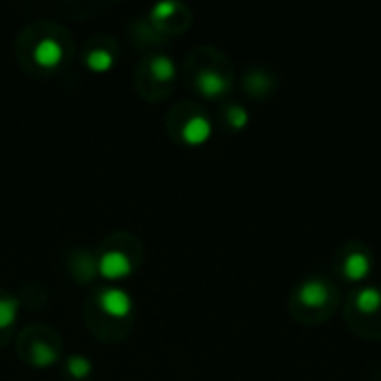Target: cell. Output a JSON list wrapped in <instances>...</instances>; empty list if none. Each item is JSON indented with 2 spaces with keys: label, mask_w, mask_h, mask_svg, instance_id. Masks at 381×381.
Segmentation results:
<instances>
[{
  "label": "cell",
  "mask_w": 381,
  "mask_h": 381,
  "mask_svg": "<svg viewBox=\"0 0 381 381\" xmlns=\"http://www.w3.org/2000/svg\"><path fill=\"white\" fill-rule=\"evenodd\" d=\"M339 304V286L330 277L323 274H310L301 279L290 295L292 317L301 323H321L328 317L334 315Z\"/></svg>",
  "instance_id": "obj_1"
},
{
  "label": "cell",
  "mask_w": 381,
  "mask_h": 381,
  "mask_svg": "<svg viewBox=\"0 0 381 381\" xmlns=\"http://www.w3.org/2000/svg\"><path fill=\"white\" fill-rule=\"evenodd\" d=\"M345 323L366 339H381V288L372 283L357 286L343 308Z\"/></svg>",
  "instance_id": "obj_2"
},
{
  "label": "cell",
  "mask_w": 381,
  "mask_h": 381,
  "mask_svg": "<svg viewBox=\"0 0 381 381\" xmlns=\"http://www.w3.org/2000/svg\"><path fill=\"white\" fill-rule=\"evenodd\" d=\"M372 265V250L366 243L350 241L343 247H339V252L334 256V272L341 281L350 283V286H363V281L370 277Z\"/></svg>",
  "instance_id": "obj_3"
},
{
  "label": "cell",
  "mask_w": 381,
  "mask_h": 381,
  "mask_svg": "<svg viewBox=\"0 0 381 381\" xmlns=\"http://www.w3.org/2000/svg\"><path fill=\"white\" fill-rule=\"evenodd\" d=\"M197 87L203 96L214 99V96H221L230 90V76L219 72V69H201L197 76Z\"/></svg>",
  "instance_id": "obj_4"
},
{
  "label": "cell",
  "mask_w": 381,
  "mask_h": 381,
  "mask_svg": "<svg viewBox=\"0 0 381 381\" xmlns=\"http://www.w3.org/2000/svg\"><path fill=\"white\" fill-rule=\"evenodd\" d=\"M101 308L112 317H125L132 310V297L121 288H110L101 295Z\"/></svg>",
  "instance_id": "obj_5"
},
{
  "label": "cell",
  "mask_w": 381,
  "mask_h": 381,
  "mask_svg": "<svg viewBox=\"0 0 381 381\" xmlns=\"http://www.w3.org/2000/svg\"><path fill=\"white\" fill-rule=\"evenodd\" d=\"M99 268H101V272L105 274V277L119 279V277H123V274H127V272L132 270V263H130V259H127L125 252H121V250H110V252H105V254L101 256Z\"/></svg>",
  "instance_id": "obj_6"
},
{
  "label": "cell",
  "mask_w": 381,
  "mask_h": 381,
  "mask_svg": "<svg viewBox=\"0 0 381 381\" xmlns=\"http://www.w3.org/2000/svg\"><path fill=\"white\" fill-rule=\"evenodd\" d=\"M183 138L188 140L192 145H199L203 140H208L212 134V123L208 116H203V114H194L188 121H185V125L181 130Z\"/></svg>",
  "instance_id": "obj_7"
},
{
  "label": "cell",
  "mask_w": 381,
  "mask_h": 381,
  "mask_svg": "<svg viewBox=\"0 0 381 381\" xmlns=\"http://www.w3.org/2000/svg\"><path fill=\"white\" fill-rule=\"evenodd\" d=\"M34 58L42 67H54L63 58V45L56 38H42L34 49Z\"/></svg>",
  "instance_id": "obj_8"
},
{
  "label": "cell",
  "mask_w": 381,
  "mask_h": 381,
  "mask_svg": "<svg viewBox=\"0 0 381 381\" xmlns=\"http://www.w3.org/2000/svg\"><path fill=\"white\" fill-rule=\"evenodd\" d=\"M245 87L256 99H263V96L274 92V76L270 72H265V69H252L245 76Z\"/></svg>",
  "instance_id": "obj_9"
},
{
  "label": "cell",
  "mask_w": 381,
  "mask_h": 381,
  "mask_svg": "<svg viewBox=\"0 0 381 381\" xmlns=\"http://www.w3.org/2000/svg\"><path fill=\"white\" fill-rule=\"evenodd\" d=\"M149 72H152V76L156 78V81H170V78H174V63L172 58L167 56H154L152 63H149Z\"/></svg>",
  "instance_id": "obj_10"
},
{
  "label": "cell",
  "mask_w": 381,
  "mask_h": 381,
  "mask_svg": "<svg viewBox=\"0 0 381 381\" xmlns=\"http://www.w3.org/2000/svg\"><path fill=\"white\" fill-rule=\"evenodd\" d=\"M112 63H114V56L108 49H92L90 54H87V65H90L94 72H105V69L112 67Z\"/></svg>",
  "instance_id": "obj_11"
},
{
  "label": "cell",
  "mask_w": 381,
  "mask_h": 381,
  "mask_svg": "<svg viewBox=\"0 0 381 381\" xmlns=\"http://www.w3.org/2000/svg\"><path fill=\"white\" fill-rule=\"evenodd\" d=\"M16 312H19V304H16V299H0V328H7L14 323Z\"/></svg>",
  "instance_id": "obj_12"
},
{
  "label": "cell",
  "mask_w": 381,
  "mask_h": 381,
  "mask_svg": "<svg viewBox=\"0 0 381 381\" xmlns=\"http://www.w3.org/2000/svg\"><path fill=\"white\" fill-rule=\"evenodd\" d=\"M225 119L234 130H243L247 125V121H250V114H247L245 108H241V105H230L225 112Z\"/></svg>",
  "instance_id": "obj_13"
},
{
  "label": "cell",
  "mask_w": 381,
  "mask_h": 381,
  "mask_svg": "<svg viewBox=\"0 0 381 381\" xmlns=\"http://www.w3.org/2000/svg\"><path fill=\"white\" fill-rule=\"evenodd\" d=\"M56 359V350L49 348L47 343H36L34 345V361L38 363V366H47Z\"/></svg>",
  "instance_id": "obj_14"
},
{
  "label": "cell",
  "mask_w": 381,
  "mask_h": 381,
  "mask_svg": "<svg viewBox=\"0 0 381 381\" xmlns=\"http://www.w3.org/2000/svg\"><path fill=\"white\" fill-rule=\"evenodd\" d=\"M69 372H72L74 377H85V375H90V370H92V363L87 361L85 357H81V354H76V357L69 359Z\"/></svg>",
  "instance_id": "obj_15"
},
{
  "label": "cell",
  "mask_w": 381,
  "mask_h": 381,
  "mask_svg": "<svg viewBox=\"0 0 381 381\" xmlns=\"http://www.w3.org/2000/svg\"><path fill=\"white\" fill-rule=\"evenodd\" d=\"M174 10H176V3H172V0H161V3L154 5V16L156 19H167Z\"/></svg>",
  "instance_id": "obj_16"
}]
</instances>
